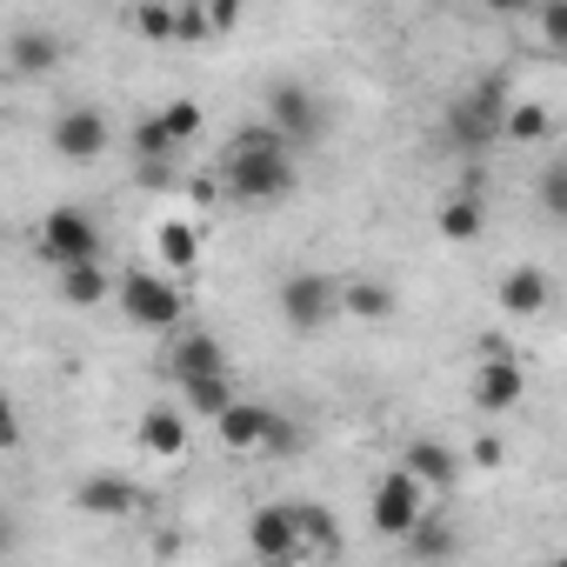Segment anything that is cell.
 Segmentation results:
<instances>
[{
	"label": "cell",
	"mask_w": 567,
	"mask_h": 567,
	"mask_svg": "<svg viewBox=\"0 0 567 567\" xmlns=\"http://www.w3.org/2000/svg\"><path fill=\"white\" fill-rule=\"evenodd\" d=\"M348 315L354 321H388L394 315V288L388 280H348Z\"/></svg>",
	"instance_id": "603a6c76"
},
{
	"label": "cell",
	"mask_w": 567,
	"mask_h": 567,
	"mask_svg": "<svg viewBox=\"0 0 567 567\" xmlns=\"http://www.w3.org/2000/svg\"><path fill=\"white\" fill-rule=\"evenodd\" d=\"M8 68H14V74H54V68H61V41L41 34V28H21V34L8 41Z\"/></svg>",
	"instance_id": "44dd1931"
},
{
	"label": "cell",
	"mask_w": 567,
	"mask_h": 567,
	"mask_svg": "<svg viewBox=\"0 0 567 567\" xmlns=\"http://www.w3.org/2000/svg\"><path fill=\"white\" fill-rule=\"evenodd\" d=\"M214 434H220L227 454H267V461L301 447V427L280 414V408H267V401H234V408L214 421Z\"/></svg>",
	"instance_id": "277c9868"
},
{
	"label": "cell",
	"mask_w": 567,
	"mask_h": 567,
	"mask_svg": "<svg viewBox=\"0 0 567 567\" xmlns=\"http://www.w3.org/2000/svg\"><path fill=\"white\" fill-rule=\"evenodd\" d=\"M161 121H167V134H174V147H187V141H200V127H207V114H200L194 101H167V107H161Z\"/></svg>",
	"instance_id": "83f0119b"
},
{
	"label": "cell",
	"mask_w": 567,
	"mask_h": 567,
	"mask_svg": "<svg viewBox=\"0 0 567 567\" xmlns=\"http://www.w3.org/2000/svg\"><path fill=\"white\" fill-rule=\"evenodd\" d=\"M181 388V401H187V414H200V421H220L240 394H234V381H227V368L220 374H187V381H174Z\"/></svg>",
	"instance_id": "d6986e66"
},
{
	"label": "cell",
	"mask_w": 567,
	"mask_h": 567,
	"mask_svg": "<svg viewBox=\"0 0 567 567\" xmlns=\"http://www.w3.org/2000/svg\"><path fill=\"white\" fill-rule=\"evenodd\" d=\"M401 547H408L414 560H454V554H461V534H454V520H447V514H434V507H427Z\"/></svg>",
	"instance_id": "ffe728a7"
},
{
	"label": "cell",
	"mask_w": 567,
	"mask_h": 567,
	"mask_svg": "<svg viewBox=\"0 0 567 567\" xmlns=\"http://www.w3.org/2000/svg\"><path fill=\"white\" fill-rule=\"evenodd\" d=\"M534 41H540V54L567 61V0H540L534 8Z\"/></svg>",
	"instance_id": "d4e9b609"
},
{
	"label": "cell",
	"mask_w": 567,
	"mask_h": 567,
	"mask_svg": "<svg viewBox=\"0 0 567 567\" xmlns=\"http://www.w3.org/2000/svg\"><path fill=\"white\" fill-rule=\"evenodd\" d=\"M401 467H414L434 494H447L454 481H461V454L447 447V441H408V454H401Z\"/></svg>",
	"instance_id": "e0dca14e"
},
{
	"label": "cell",
	"mask_w": 567,
	"mask_h": 567,
	"mask_svg": "<svg viewBox=\"0 0 567 567\" xmlns=\"http://www.w3.org/2000/svg\"><path fill=\"white\" fill-rule=\"evenodd\" d=\"M227 368V348L214 341V334H181L174 348H167V374L174 381H187V374H220Z\"/></svg>",
	"instance_id": "ac0fdd59"
},
{
	"label": "cell",
	"mask_w": 567,
	"mask_h": 567,
	"mask_svg": "<svg viewBox=\"0 0 567 567\" xmlns=\"http://www.w3.org/2000/svg\"><path fill=\"white\" fill-rule=\"evenodd\" d=\"M301 147L280 134L274 121H247L227 154H220V187L234 194V207H280V200H295L301 187Z\"/></svg>",
	"instance_id": "6da1fadb"
},
{
	"label": "cell",
	"mask_w": 567,
	"mask_h": 567,
	"mask_svg": "<svg viewBox=\"0 0 567 567\" xmlns=\"http://www.w3.org/2000/svg\"><path fill=\"white\" fill-rule=\"evenodd\" d=\"M48 141H54V154H61V161H101V154H107V141H114V127H107V114H101V107H68V114H54Z\"/></svg>",
	"instance_id": "30bf717a"
},
{
	"label": "cell",
	"mask_w": 567,
	"mask_h": 567,
	"mask_svg": "<svg viewBox=\"0 0 567 567\" xmlns=\"http://www.w3.org/2000/svg\"><path fill=\"white\" fill-rule=\"evenodd\" d=\"M427 507H434V487H427L414 467H401V461L368 487V520H374V534H388V540H408Z\"/></svg>",
	"instance_id": "8992f818"
},
{
	"label": "cell",
	"mask_w": 567,
	"mask_h": 567,
	"mask_svg": "<svg viewBox=\"0 0 567 567\" xmlns=\"http://www.w3.org/2000/svg\"><path fill=\"white\" fill-rule=\"evenodd\" d=\"M134 441H141V454H154V461H181V454H187V414H181V408H147L141 427H134Z\"/></svg>",
	"instance_id": "9a60e30c"
},
{
	"label": "cell",
	"mask_w": 567,
	"mask_h": 567,
	"mask_svg": "<svg viewBox=\"0 0 567 567\" xmlns=\"http://www.w3.org/2000/svg\"><path fill=\"white\" fill-rule=\"evenodd\" d=\"M274 308H280V321H288L295 334H321L334 315H348V280H334L321 267H301V274L280 280Z\"/></svg>",
	"instance_id": "5b68a950"
},
{
	"label": "cell",
	"mask_w": 567,
	"mask_h": 567,
	"mask_svg": "<svg viewBox=\"0 0 567 567\" xmlns=\"http://www.w3.org/2000/svg\"><path fill=\"white\" fill-rule=\"evenodd\" d=\"M301 507V560H315V554H341V527H334V514L328 507H315V501H295Z\"/></svg>",
	"instance_id": "7402d4cb"
},
{
	"label": "cell",
	"mask_w": 567,
	"mask_h": 567,
	"mask_svg": "<svg viewBox=\"0 0 567 567\" xmlns=\"http://www.w3.org/2000/svg\"><path fill=\"white\" fill-rule=\"evenodd\" d=\"M520 394H527V368L514 361V348L487 341L481 368H474V408L481 414H507V408H520Z\"/></svg>",
	"instance_id": "ba28073f"
},
{
	"label": "cell",
	"mask_w": 567,
	"mask_h": 567,
	"mask_svg": "<svg viewBox=\"0 0 567 567\" xmlns=\"http://www.w3.org/2000/svg\"><path fill=\"white\" fill-rule=\"evenodd\" d=\"M107 240H101V220L94 214H81V207H54L48 220H41V260L61 274V267H81V260H107L101 254Z\"/></svg>",
	"instance_id": "52a82bcc"
},
{
	"label": "cell",
	"mask_w": 567,
	"mask_h": 567,
	"mask_svg": "<svg viewBox=\"0 0 567 567\" xmlns=\"http://www.w3.org/2000/svg\"><path fill=\"white\" fill-rule=\"evenodd\" d=\"M154 247H161L167 267H194V260H200V234H194L187 220H161V227H154Z\"/></svg>",
	"instance_id": "cb8c5ba5"
},
{
	"label": "cell",
	"mask_w": 567,
	"mask_h": 567,
	"mask_svg": "<svg viewBox=\"0 0 567 567\" xmlns=\"http://www.w3.org/2000/svg\"><path fill=\"white\" fill-rule=\"evenodd\" d=\"M507 74H481L454 107H447V141L461 147V154H487V147H501L507 141Z\"/></svg>",
	"instance_id": "7a4b0ae2"
},
{
	"label": "cell",
	"mask_w": 567,
	"mask_h": 567,
	"mask_svg": "<svg viewBox=\"0 0 567 567\" xmlns=\"http://www.w3.org/2000/svg\"><path fill=\"white\" fill-rule=\"evenodd\" d=\"M434 227H441V240H454V247L481 240V227H487V187H481V181H461V187L441 200Z\"/></svg>",
	"instance_id": "4fadbf2b"
},
{
	"label": "cell",
	"mask_w": 567,
	"mask_h": 567,
	"mask_svg": "<svg viewBox=\"0 0 567 567\" xmlns=\"http://www.w3.org/2000/svg\"><path fill=\"white\" fill-rule=\"evenodd\" d=\"M494 301H501V315H514V321H534V315H547V301H554V280H547V267L520 260V267H507V274H501Z\"/></svg>",
	"instance_id": "7c38bea8"
},
{
	"label": "cell",
	"mask_w": 567,
	"mask_h": 567,
	"mask_svg": "<svg viewBox=\"0 0 567 567\" xmlns=\"http://www.w3.org/2000/svg\"><path fill=\"white\" fill-rule=\"evenodd\" d=\"M127 147H134L141 161H167V154H174V134H167V121H161V114H147V121L134 127V141H127Z\"/></svg>",
	"instance_id": "f1b7e54d"
},
{
	"label": "cell",
	"mask_w": 567,
	"mask_h": 567,
	"mask_svg": "<svg viewBox=\"0 0 567 567\" xmlns=\"http://www.w3.org/2000/svg\"><path fill=\"white\" fill-rule=\"evenodd\" d=\"M247 554L254 560H301V507L295 501H267L247 514Z\"/></svg>",
	"instance_id": "9c48e42d"
},
{
	"label": "cell",
	"mask_w": 567,
	"mask_h": 567,
	"mask_svg": "<svg viewBox=\"0 0 567 567\" xmlns=\"http://www.w3.org/2000/svg\"><path fill=\"white\" fill-rule=\"evenodd\" d=\"M74 507H81V514H101V520H121V514L141 507V487H134L127 474H87V481L74 487Z\"/></svg>",
	"instance_id": "5bb4252c"
},
{
	"label": "cell",
	"mask_w": 567,
	"mask_h": 567,
	"mask_svg": "<svg viewBox=\"0 0 567 567\" xmlns=\"http://www.w3.org/2000/svg\"><path fill=\"white\" fill-rule=\"evenodd\" d=\"M467 461H481V467H501V441H494V434H487V441H474V447H467Z\"/></svg>",
	"instance_id": "4dcf8cb0"
},
{
	"label": "cell",
	"mask_w": 567,
	"mask_h": 567,
	"mask_svg": "<svg viewBox=\"0 0 567 567\" xmlns=\"http://www.w3.org/2000/svg\"><path fill=\"white\" fill-rule=\"evenodd\" d=\"M54 280H61V301H68V308H101V301H114V295H121V280H107V260L61 267Z\"/></svg>",
	"instance_id": "2e32d148"
},
{
	"label": "cell",
	"mask_w": 567,
	"mask_h": 567,
	"mask_svg": "<svg viewBox=\"0 0 567 567\" xmlns=\"http://www.w3.org/2000/svg\"><path fill=\"white\" fill-rule=\"evenodd\" d=\"M481 8H487V14H534L540 0H481Z\"/></svg>",
	"instance_id": "1f68e13d"
},
{
	"label": "cell",
	"mask_w": 567,
	"mask_h": 567,
	"mask_svg": "<svg viewBox=\"0 0 567 567\" xmlns=\"http://www.w3.org/2000/svg\"><path fill=\"white\" fill-rule=\"evenodd\" d=\"M547 127H554V114L540 101H514L507 107V141H547Z\"/></svg>",
	"instance_id": "4316f807"
},
{
	"label": "cell",
	"mask_w": 567,
	"mask_h": 567,
	"mask_svg": "<svg viewBox=\"0 0 567 567\" xmlns=\"http://www.w3.org/2000/svg\"><path fill=\"white\" fill-rule=\"evenodd\" d=\"M114 308H121L127 328H141V334H174L181 315H187V295H181V280H174V274H161V267H134V274H121Z\"/></svg>",
	"instance_id": "3957f363"
},
{
	"label": "cell",
	"mask_w": 567,
	"mask_h": 567,
	"mask_svg": "<svg viewBox=\"0 0 567 567\" xmlns=\"http://www.w3.org/2000/svg\"><path fill=\"white\" fill-rule=\"evenodd\" d=\"M134 28H141V41H181V8L174 0H141Z\"/></svg>",
	"instance_id": "484cf974"
},
{
	"label": "cell",
	"mask_w": 567,
	"mask_h": 567,
	"mask_svg": "<svg viewBox=\"0 0 567 567\" xmlns=\"http://www.w3.org/2000/svg\"><path fill=\"white\" fill-rule=\"evenodd\" d=\"M267 121L288 134L295 147H315L321 141V107H315V94L301 81H274L267 87Z\"/></svg>",
	"instance_id": "8fae6325"
},
{
	"label": "cell",
	"mask_w": 567,
	"mask_h": 567,
	"mask_svg": "<svg viewBox=\"0 0 567 567\" xmlns=\"http://www.w3.org/2000/svg\"><path fill=\"white\" fill-rule=\"evenodd\" d=\"M540 214H554V220H567V161H554L547 174H540Z\"/></svg>",
	"instance_id": "f546056e"
}]
</instances>
